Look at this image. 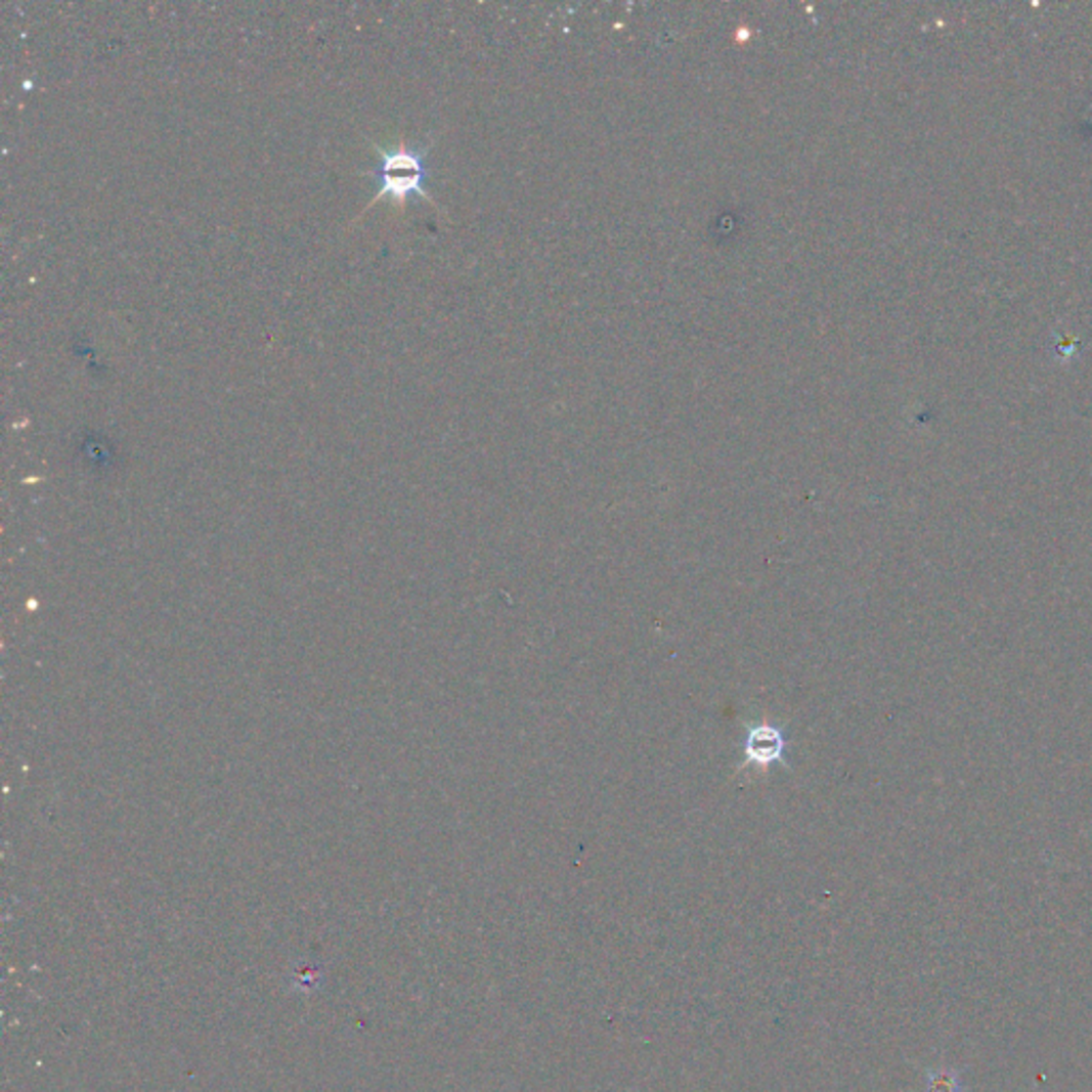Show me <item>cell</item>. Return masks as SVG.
Returning a JSON list of instances; mask_svg holds the SVG:
<instances>
[{"label":"cell","mask_w":1092,"mask_h":1092,"mask_svg":"<svg viewBox=\"0 0 1092 1092\" xmlns=\"http://www.w3.org/2000/svg\"><path fill=\"white\" fill-rule=\"evenodd\" d=\"M431 143H434V141L412 145V143H408V139H405V137H399V141L395 145L393 143L391 145H383V143L372 141L374 149L380 155V163H383V165H380V173H378L380 188L372 196L369 206L359 216H363L367 210H372L376 206V201L387 199V196L397 203L399 212H403L405 199H408L410 194H419V196L427 199L431 206H438L436 199L431 196L429 190L425 188L427 175H429L425 159L429 155Z\"/></svg>","instance_id":"obj_1"},{"label":"cell","mask_w":1092,"mask_h":1092,"mask_svg":"<svg viewBox=\"0 0 1092 1092\" xmlns=\"http://www.w3.org/2000/svg\"><path fill=\"white\" fill-rule=\"evenodd\" d=\"M964 1082L956 1069H936L926 1080V1092H962Z\"/></svg>","instance_id":"obj_3"},{"label":"cell","mask_w":1092,"mask_h":1092,"mask_svg":"<svg viewBox=\"0 0 1092 1092\" xmlns=\"http://www.w3.org/2000/svg\"><path fill=\"white\" fill-rule=\"evenodd\" d=\"M785 749L783 732L771 724H757L747 730L745 739V765L769 769L781 759Z\"/></svg>","instance_id":"obj_2"}]
</instances>
